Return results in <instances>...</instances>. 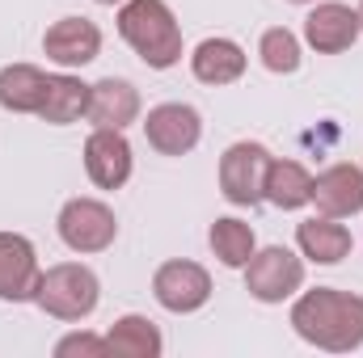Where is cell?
Wrapping results in <instances>:
<instances>
[{
	"mask_svg": "<svg viewBox=\"0 0 363 358\" xmlns=\"http://www.w3.org/2000/svg\"><path fill=\"white\" fill-rule=\"evenodd\" d=\"M291 329L300 342L325 354H351L363 346V295L342 287H313L291 299Z\"/></svg>",
	"mask_w": 363,
	"mask_h": 358,
	"instance_id": "cell-1",
	"label": "cell"
},
{
	"mask_svg": "<svg viewBox=\"0 0 363 358\" xmlns=\"http://www.w3.org/2000/svg\"><path fill=\"white\" fill-rule=\"evenodd\" d=\"M118 38L152 72H169L182 64V25L165 0H123L118 4Z\"/></svg>",
	"mask_w": 363,
	"mask_h": 358,
	"instance_id": "cell-2",
	"label": "cell"
},
{
	"mask_svg": "<svg viewBox=\"0 0 363 358\" xmlns=\"http://www.w3.org/2000/svg\"><path fill=\"white\" fill-rule=\"evenodd\" d=\"M34 304H38L51 321L81 325V321H89L93 312H97V304H101V278H97L85 262L47 266L43 278H38Z\"/></svg>",
	"mask_w": 363,
	"mask_h": 358,
	"instance_id": "cell-3",
	"label": "cell"
},
{
	"mask_svg": "<svg viewBox=\"0 0 363 358\" xmlns=\"http://www.w3.org/2000/svg\"><path fill=\"white\" fill-rule=\"evenodd\" d=\"M55 232H60L64 249L93 258V253H106L118 241V215L101 198H68L55 215Z\"/></svg>",
	"mask_w": 363,
	"mask_h": 358,
	"instance_id": "cell-4",
	"label": "cell"
},
{
	"mask_svg": "<svg viewBox=\"0 0 363 358\" xmlns=\"http://www.w3.org/2000/svg\"><path fill=\"white\" fill-rule=\"evenodd\" d=\"M274 152L258 139H237L224 148L220 156V194L233 202V207H258L262 202V185H267V169H271Z\"/></svg>",
	"mask_w": 363,
	"mask_h": 358,
	"instance_id": "cell-5",
	"label": "cell"
},
{
	"mask_svg": "<svg viewBox=\"0 0 363 358\" xmlns=\"http://www.w3.org/2000/svg\"><path fill=\"white\" fill-rule=\"evenodd\" d=\"M245 291L258 304H283L296 299L304 291V258L283 249V245H267L250 258L245 266Z\"/></svg>",
	"mask_w": 363,
	"mask_h": 358,
	"instance_id": "cell-6",
	"label": "cell"
},
{
	"mask_svg": "<svg viewBox=\"0 0 363 358\" xmlns=\"http://www.w3.org/2000/svg\"><path fill=\"white\" fill-rule=\"evenodd\" d=\"M144 139L161 156H190L203 139V114L186 101H161L144 114Z\"/></svg>",
	"mask_w": 363,
	"mask_h": 358,
	"instance_id": "cell-7",
	"label": "cell"
},
{
	"mask_svg": "<svg viewBox=\"0 0 363 358\" xmlns=\"http://www.w3.org/2000/svg\"><path fill=\"white\" fill-rule=\"evenodd\" d=\"M211 274L199 266V262H186V258H174V262H161L157 274H152V299L174 312V316H190L199 308H207L211 299Z\"/></svg>",
	"mask_w": 363,
	"mask_h": 358,
	"instance_id": "cell-8",
	"label": "cell"
},
{
	"mask_svg": "<svg viewBox=\"0 0 363 358\" xmlns=\"http://www.w3.org/2000/svg\"><path fill=\"white\" fill-rule=\"evenodd\" d=\"M359 34H363L359 8H351L342 0H317L313 13L304 17V42L317 55H342V51H351Z\"/></svg>",
	"mask_w": 363,
	"mask_h": 358,
	"instance_id": "cell-9",
	"label": "cell"
},
{
	"mask_svg": "<svg viewBox=\"0 0 363 358\" xmlns=\"http://www.w3.org/2000/svg\"><path fill=\"white\" fill-rule=\"evenodd\" d=\"M38 249L21 232H0V304H34L38 291Z\"/></svg>",
	"mask_w": 363,
	"mask_h": 358,
	"instance_id": "cell-10",
	"label": "cell"
},
{
	"mask_svg": "<svg viewBox=\"0 0 363 358\" xmlns=\"http://www.w3.org/2000/svg\"><path fill=\"white\" fill-rule=\"evenodd\" d=\"M135 169V156H131V144L123 131L114 127H93L89 139H85V173L97 190H123L131 181Z\"/></svg>",
	"mask_w": 363,
	"mask_h": 358,
	"instance_id": "cell-11",
	"label": "cell"
},
{
	"mask_svg": "<svg viewBox=\"0 0 363 358\" xmlns=\"http://www.w3.org/2000/svg\"><path fill=\"white\" fill-rule=\"evenodd\" d=\"M43 55L55 68H64V72L93 64L101 55V30H97V21H89V17H60L43 34Z\"/></svg>",
	"mask_w": 363,
	"mask_h": 358,
	"instance_id": "cell-12",
	"label": "cell"
},
{
	"mask_svg": "<svg viewBox=\"0 0 363 358\" xmlns=\"http://www.w3.org/2000/svg\"><path fill=\"white\" fill-rule=\"evenodd\" d=\"M313 202H317V215H330V219H351L363 211V169L351 161H338L330 165L325 173L313 178Z\"/></svg>",
	"mask_w": 363,
	"mask_h": 358,
	"instance_id": "cell-13",
	"label": "cell"
},
{
	"mask_svg": "<svg viewBox=\"0 0 363 358\" xmlns=\"http://www.w3.org/2000/svg\"><path fill=\"white\" fill-rule=\"evenodd\" d=\"M250 68V55L241 42L233 38H203L194 51H190V76L207 89H224V85H237Z\"/></svg>",
	"mask_w": 363,
	"mask_h": 358,
	"instance_id": "cell-14",
	"label": "cell"
},
{
	"mask_svg": "<svg viewBox=\"0 0 363 358\" xmlns=\"http://www.w3.org/2000/svg\"><path fill=\"white\" fill-rule=\"evenodd\" d=\"M296 249L304 262L313 266H338L351 258L355 249V236L342 219H330V215H313L304 224H296Z\"/></svg>",
	"mask_w": 363,
	"mask_h": 358,
	"instance_id": "cell-15",
	"label": "cell"
},
{
	"mask_svg": "<svg viewBox=\"0 0 363 358\" xmlns=\"http://www.w3.org/2000/svg\"><path fill=\"white\" fill-rule=\"evenodd\" d=\"M140 110H144L140 89L131 81H123V76H101L97 85H89V110H85V118H89L93 127L127 131L131 122H140Z\"/></svg>",
	"mask_w": 363,
	"mask_h": 358,
	"instance_id": "cell-16",
	"label": "cell"
},
{
	"mask_svg": "<svg viewBox=\"0 0 363 358\" xmlns=\"http://www.w3.org/2000/svg\"><path fill=\"white\" fill-rule=\"evenodd\" d=\"M262 202H271L279 211H300L313 202V173L300 161H283L274 156L267 169V185H262Z\"/></svg>",
	"mask_w": 363,
	"mask_h": 358,
	"instance_id": "cell-17",
	"label": "cell"
},
{
	"mask_svg": "<svg viewBox=\"0 0 363 358\" xmlns=\"http://www.w3.org/2000/svg\"><path fill=\"white\" fill-rule=\"evenodd\" d=\"M85 110H89V85H85L81 76H72V72L47 76V97H43V110H38L43 122H51V127H72V122L85 118Z\"/></svg>",
	"mask_w": 363,
	"mask_h": 358,
	"instance_id": "cell-18",
	"label": "cell"
},
{
	"mask_svg": "<svg viewBox=\"0 0 363 358\" xmlns=\"http://www.w3.org/2000/svg\"><path fill=\"white\" fill-rule=\"evenodd\" d=\"M47 97V72L34 64H4L0 68V110L9 114H38Z\"/></svg>",
	"mask_w": 363,
	"mask_h": 358,
	"instance_id": "cell-19",
	"label": "cell"
},
{
	"mask_svg": "<svg viewBox=\"0 0 363 358\" xmlns=\"http://www.w3.org/2000/svg\"><path fill=\"white\" fill-rule=\"evenodd\" d=\"M106 342H110V354H123V358H161L165 354V337H161L157 321H148L140 312L118 316L106 329Z\"/></svg>",
	"mask_w": 363,
	"mask_h": 358,
	"instance_id": "cell-20",
	"label": "cell"
},
{
	"mask_svg": "<svg viewBox=\"0 0 363 358\" xmlns=\"http://www.w3.org/2000/svg\"><path fill=\"white\" fill-rule=\"evenodd\" d=\"M207 245H211L216 262L228 266V270H245L250 266V258L258 253V236H254V228H250L245 219H237V215H220V219L207 228Z\"/></svg>",
	"mask_w": 363,
	"mask_h": 358,
	"instance_id": "cell-21",
	"label": "cell"
},
{
	"mask_svg": "<svg viewBox=\"0 0 363 358\" xmlns=\"http://www.w3.org/2000/svg\"><path fill=\"white\" fill-rule=\"evenodd\" d=\"M258 59H262V68L274 72V76H291V72H300V64H304V42H300L287 25H271V30H262V38H258Z\"/></svg>",
	"mask_w": 363,
	"mask_h": 358,
	"instance_id": "cell-22",
	"label": "cell"
},
{
	"mask_svg": "<svg viewBox=\"0 0 363 358\" xmlns=\"http://www.w3.org/2000/svg\"><path fill=\"white\" fill-rule=\"evenodd\" d=\"M101 358L110 354V342H106V333H89V329H81V333H68V337H60L55 342V358Z\"/></svg>",
	"mask_w": 363,
	"mask_h": 358,
	"instance_id": "cell-23",
	"label": "cell"
},
{
	"mask_svg": "<svg viewBox=\"0 0 363 358\" xmlns=\"http://www.w3.org/2000/svg\"><path fill=\"white\" fill-rule=\"evenodd\" d=\"M93 4H106V8H114V4H123V0H93Z\"/></svg>",
	"mask_w": 363,
	"mask_h": 358,
	"instance_id": "cell-24",
	"label": "cell"
},
{
	"mask_svg": "<svg viewBox=\"0 0 363 358\" xmlns=\"http://www.w3.org/2000/svg\"><path fill=\"white\" fill-rule=\"evenodd\" d=\"M287 4H317V0H287Z\"/></svg>",
	"mask_w": 363,
	"mask_h": 358,
	"instance_id": "cell-25",
	"label": "cell"
},
{
	"mask_svg": "<svg viewBox=\"0 0 363 358\" xmlns=\"http://www.w3.org/2000/svg\"><path fill=\"white\" fill-rule=\"evenodd\" d=\"M359 21H363V0H359Z\"/></svg>",
	"mask_w": 363,
	"mask_h": 358,
	"instance_id": "cell-26",
	"label": "cell"
}]
</instances>
